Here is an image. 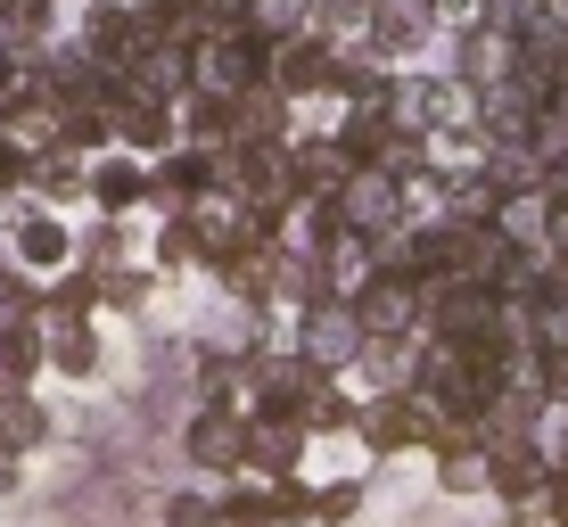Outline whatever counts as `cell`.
Listing matches in <instances>:
<instances>
[{
  "label": "cell",
  "instance_id": "cell-5",
  "mask_svg": "<svg viewBox=\"0 0 568 527\" xmlns=\"http://www.w3.org/2000/svg\"><path fill=\"white\" fill-rule=\"evenodd\" d=\"M83 190L100 199V214H124V206H141V199H149V173L132 165V158H108V165H91V173H83Z\"/></svg>",
  "mask_w": 568,
  "mask_h": 527
},
{
  "label": "cell",
  "instance_id": "cell-1",
  "mask_svg": "<svg viewBox=\"0 0 568 527\" xmlns=\"http://www.w3.org/2000/svg\"><path fill=\"white\" fill-rule=\"evenodd\" d=\"M9 264L33 272V281H50V272L74 264V231L58 223L42 199H9Z\"/></svg>",
  "mask_w": 568,
  "mask_h": 527
},
{
  "label": "cell",
  "instance_id": "cell-4",
  "mask_svg": "<svg viewBox=\"0 0 568 527\" xmlns=\"http://www.w3.org/2000/svg\"><path fill=\"white\" fill-rule=\"evenodd\" d=\"M355 330H363V314H346V305H313V314H305V355L313 363H346V355H355Z\"/></svg>",
  "mask_w": 568,
  "mask_h": 527
},
{
  "label": "cell",
  "instance_id": "cell-3",
  "mask_svg": "<svg viewBox=\"0 0 568 527\" xmlns=\"http://www.w3.org/2000/svg\"><path fill=\"white\" fill-rule=\"evenodd\" d=\"M42 338H50V371H67V379H91V371H100L91 314H74V322H42Z\"/></svg>",
  "mask_w": 568,
  "mask_h": 527
},
{
  "label": "cell",
  "instance_id": "cell-8",
  "mask_svg": "<svg viewBox=\"0 0 568 527\" xmlns=\"http://www.w3.org/2000/svg\"><path fill=\"white\" fill-rule=\"evenodd\" d=\"M247 17H256L264 33H288L297 26V0H247Z\"/></svg>",
  "mask_w": 568,
  "mask_h": 527
},
{
  "label": "cell",
  "instance_id": "cell-6",
  "mask_svg": "<svg viewBox=\"0 0 568 527\" xmlns=\"http://www.w3.org/2000/svg\"><path fill=\"white\" fill-rule=\"evenodd\" d=\"M329 74H338V58H329L322 33H313V42H288V50H281V91H322Z\"/></svg>",
  "mask_w": 568,
  "mask_h": 527
},
{
  "label": "cell",
  "instance_id": "cell-9",
  "mask_svg": "<svg viewBox=\"0 0 568 527\" xmlns=\"http://www.w3.org/2000/svg\"><path fill=\"white\" fill-rule=\"evenodd\" d=\"M165 527H214V511H206V503H190V495H173L165 503Z\"/></svg>",
  "mask_w": 568,
  "mask_h": 527
},
{
  "label": "cell",
  "instance_id": "cell-11",
  "mask_svg": "<svg viewBox=\"0 0 568 527\" xmlns=\"http://www.w3.org/2000/svg\"><path fill=\"white\" fill-rule=\"evenodd\" d=\"M552 396H560V404H568V355H560V363H552Z\"/></svg>",
  "mask_w": 568,
  "mask_h": 527
},
{
  "label": "cell",
  "instance_id": "cell-12",
  "mask_svg": "<svg viewBox=\"0 0 568 527\" xmlns=\"http://www.w3.org/2000/svg\"><path fill=\"white\" fill-rule=\"evenodd\" d=\"M544 9H552V17H568V0H544Z\"/></svg>",
  "mask_w": 568,
  "mask_h": 527
},
{
  "label": "cell",
  "instance_id": "cell-2",
  "mask_svg": "<svg viewBox=\"0 0 568 527\" xmlns=\"http://www.w3.org/2000/svg\"><path fill=\"white\" fill-rule=\"evenodd\" d=\"M0 445H9V454L50 445V404L33 396V387H0Z\"/></svg>",
  "mask_w": 568,
  "mask_h": 527
},
{
  "label": "cell",
  "instance_id": "cell-7",
  "mask_svg": "<svg viewBox=\"0 0 568 527\" xmlns=\"http://www.w3.org/2000/svg\"><path fill=\"white\" fill-rule=\"evenodd\" d=\"M190 454H199V462H231V454H247V437H240L231 413H199V420H190Z\"/></svg>",
  "mask_w": 568,
  "mask_h": 527
},
{
  "label": "cell",
  "instance_id": "cell-10",
  "mask_svg": "<svg viewBox=\"0 0 568 527\" xmlns=\"http://www.w3.org/2000/svg\"><path fill=\"white\" fill-rule=\"evenodd\" d=\"M355 17H371L363 0H322V26H355Z\"/></svg>",
  "mask_w": 568,
  "mask_h": 527
}]
</instances>
